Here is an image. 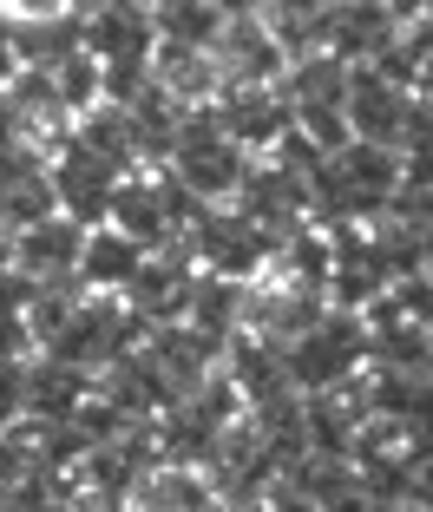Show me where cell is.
<instances>
[{"mask_svg":"<svg viewBox=\"0 0 433 512\" xmlns=\"http://www.w3.org/2000/svg\"><path fill=\"white\" fill-rule=\"evenodd\" d=\"M368 362H374V329L361 309H322L309 329L283 342V368L296 394H348Z\"/></svg>","mask_w":433,"mask_h":512,"instance_id":"1","label":"cell"},{"mask_svg":"<svg viewBox=\"0 0 433 512\" xmlns=\"http://www.w3.org/2000/svg\"><path fill=\"white\" fill-rule=\"evenodd\" d=\"M184 250H191V263L204 276H224V283H256L263 270H276L283 237H276V230H263L250 211H237V204H210L204 224L184 237Z\"/></svg>","mask_w":433,"mask_h":512,"instance_id":"2","label":"cell"},{"mask_svg":"<svg viewBox=\"0 0 433 512\" xmlns=\"http://www.w3.org/2000/svg\"><path fill=\"white\" fill-rule=\"evenodd\" d=\"M145 322L125 309V296H79L73 302V316H66V329L53 335V342L40 348V355H53V362H73V368H86L92 381L105 375V368L119 362V355H132V348H145Z\"/></svg>","mask_w":433,"mask_h":512,"instance_id":"3","label":"cell"},{"mask_svg":"<svg viewBox=\"0 0 433 512\" xmlns=\"http://www.w3.org/2000/svg\"><path fill=\"white\" fill-rule=\"evenodd\" d=\"M46 171H53V197H60V211L73 217V224H86V230L112 224V197H119L125 171H112L99 151L79 145L73 132L46 145Z\"/></svg>","mask_w":433,"mask_h":512,"instance_id":"4","label":"cell"},{"mask_svg":"<svg viewBox=\"0 0 433 512\" xmlns=\"http://www.w3.org/2000/svg\"><path fill=\"white\" fill-rule=\"evenodd\" d=\"M217 125H224V138L237 151H250V158H269L276 151V138L296 125V106H289L283 86H217Z\"/></svg>","mask_w":433,"mask_h":512,"instance_id":"5","label":"cell"},{"mask_svg":"<svg viewBox=\"0 0 433 512\" xmlns=\"http://www.w3.org/2000/svg\"><path fill=\"white\" fill-rule=\"evenodd\" d=\"M53 211H60V197H53V171H46V145L40 138L0 151V230L20 237V230L46 224Z\"/></svg>","mask_w":433,"mask_h":512,"instance_id":"6","label":"cell"},{"mask_svg":"<svg viewBox=\"0 0 433 512\" xmlns=\"http://www.w3.org/2000/svg\"><path fill=\"white\" fill-rule=\"evenodd\" d=\"M191 283H197V263H191L184 243L151 250L145 270H138V283L125 289V309H132L145 329H171V322H184V309H191Z\"/></svg>","mask_w":433,"mask_h":512,"instance_id":"7","label":"cell"},{"mask_svg":"<svg viewBox=\"0 0 433 512\" xmlns=\"http://www.w3.org/2000/svg\"><path fill=\"white\" fill-rule=\"evenodd\" d=\"M342 112H348V132H355V138L401 151L407 112H414V92L394 86V79H381L374 66H348V106Z\"/></svg>","mask_w":433,"mask_h":512,"instance_id":"8","label":"cell"},{"mask_svg":"<svg viewBox=\"0 0 433 512\" xmlns=\"http://www.w3.org/2000/svg\"><path fill=\"white\" fill-rule=\"evenodd\" d=\"M210 60H217V79H224V86H276L289 53L276 46V33L263 27V14H243V20L224 27V40H217Z\"/></svg>","mask_w":433,"mask_h":512,"instance_id":"9","label":"cell"},{"mask_svg":"<svg viewBox=\"0 0 433 512\" xmlns=\"http://www.w3.org/2000/svg\"><path fill=\"white\" fill-rule=\"evenodd\" d=\"M79 250H86V224H73L66 211H53L46 224H33V230H20V237H14V263L40 289L79 283Z\"/></svg>","mask_w":433,"mask_h":512,"instance_id":"10","label":"cell"},{"mask_svg":"<svg viewBox=\"0 0 433 512\" xmlns=\"http://www.w3.org/2000/svg\"><path fill=\"white\" fill-rule=\"evenodd\" d=\"M92 388H99V381H92L86 368L53 362V355H27V421H33V427L73 421L79 407L92 401Z\"/></svg>","mask_w":433,"mask_h":512,"instance_id":"11","label":"cell"},{"mask_svg":"<svg viewBox=\"0 0 433 512\" xmlns=\"http://www.w3.org/2000/svg\"><path fill=\"white\" fill-rule=\"evenodd\" d=\"M145 243L125 237L119 224H99L86 230V250H79V289H92V296H125V289L138 283V270H145Z\"/></svg>","mask_w":433,"mask_h":512,"instance_id":"12","label":"cell"},{"mask_svg":"<svg viewBox=\"0 0 433 512\" xmlns=\"http://www.w3.org/2000/svg\"><path fill=\"white\" fill-rule=\"evenodd\" d=\"M86 53H99V60H158V20H151V7H119V0L92 7Z\"/></svg>","mask_w":433,"mask_h":512,"instance_id":"13","label":"cell"},{"mask_svg":"<svg viewBox=\"0 0 433 512\" xmlns=\"http://www.w3.org/2000/svg\"><path fill=\"white\" fill-rule=\"evenodd\" d=\"M394 40H401V20H394L381 0H335L329 7V53L335 60L361 66V60H374V53L394 46Z\"/></svg>","mask_w":433,"mask_h":512,"instance_id":"14","label":"cell"},{"mask_svg":"<svg viewBox=\"0 0 433 512\" xmlns=\"http://www.w3.org/2000/svg\"><path fill=\"white\" fill-rule=\"evenodd\" d=\"M112 224H119L125 237H138L145 250H171V243H184L178 224H171V211H165V197H158V178H151V171H132V178L119 184V197H112Z\"/></svg>","mask_w":433,"mask_h":512,"instance_id":"15","label":"cell"},{"mask_svg":"<svg viewBox=\"0 0 433 512\" xmlns=\"http://www.w3.org/2000/svg\"><path fill=\"white\" fill-rule=\"evenodd\" d=\"M151 20H158V53H217V40L230 27L217 0H158Z\"/></svg>","mask_w":433,"mask_h":512,"instance_id":"16","label":"cell"},{"mask_svg":"<svg viewBox=\"0 0 433 512\" xmlns=\"http://www.w3.org/2000/svg\"><path fill=\"white\" fill-rule=\"evenodd\" d=\"M276 86L289 92V106H348V60H335L329 46L322 53H296Z\"/></svg>","mask_w":433,"mask_h":512,"instance_id":"17","label":"cell"},{"mask_svg":"<svg viewBox=\"0 0 433 512\" xmlns=\"http://www.w3.org/2000/svg\"><path fill=\"white\" fill-rule=\"evenodd\" d=\"M53 86H60V99H66V112H92L105 99V66H99V53H86V46H79L73 60H60L53 66Z\"/></svg>","mask_w":433,"mask_h":512,"instance_id":"18","label":"cell"},{"mask_svg":"<svg viewBox=\"0 0 433 512\" xmlns=\"http://www.w3.org/2000/svg\"><path fill=\"white\" fill-rule=\"evenodd\" d=\"M250 512H322V506H315V499H302L296 486H269V493L256 499Z\"/></svg>","mask_w":433,"mask_h":512,"instance_id":"19","label":"cell"},{"mask_svg":"<svg viewBox=\"0 0 433 512\" xmlns=\"http://www.w3.org/2000/svg\"><path fill=\"white\" fill-rule=\"evenodd\" d=\"M407 46H414V53H420V66L433 73V14H420L414 27H407ZM420 86H427V79H420Z\"/></svg>","mask_w":433,"mask_h":512,"instance_id":"20","label":"cell"},{"mask_svg":"<svg viewBox=\"0 0 433 512\" xmlns=\"http://www.w3.org/2000/svg\"><path fill=\"white\" fill-rule=\"evenodd\" d=\"M20 73V60H14V14H0V86Z\"/></svg>","mask_w":433,"mask_h":512,"instance_id":"21","label":"cell"},{"mask_svg":"<svg viewBox=\"0 0 433 512\" xmlns=\"http://www.w3.org/2000/svg\"><path fill=\"white\" fill-rule=\"evenodd\" d=\"M381 7H388V14L401 20V27H414V20L427 14V0H381Z\"/></svg>","mask_w":433,"mask_h":512,"instance_id":"22","label":"cell"},{"mask_svg":"<svg viewBox=\"0 0 433 512\" xmlns=\"http://www.w3.org/2000/svg\"><path fill=\"white\" fill-rule=\"evenodd\" d=\"M217 7H224V14H230V20H243V14H263L269 0H217Z\"/></svg>","mask_w":433,"mask_h":512,"instance_id":"23","label":"cell"},{"mask_svg":"<svg viewBox=\"0 0 433 512\" xmlns=\"http://www.w3.org/2000/svg\"><path fill=\"white\" fill-rule=\"evenodd\" d=\"M0 263H14V237L7 230H0Z\"/></svg>","mask_w":433,"mask_h":512,"instance_id":"24","label":"cell"},{"mask_svg":"<svg viewBox=\"0 0 433 512\" xmlns=\"http://www.w3.org/2000/svg\"><path fill=\"white\" fill-rule=\"evenodd\" d=\"M420 92H427V99H433V73H427V86H420Z\"/></svg>","mask_w":433,"mask_h":512,"instance_id":"25","label":"cell"},{"mask_svg":"<svg viewBox=\"0 0 433 512\" xmlns=\"http://www.w3.org/2000/svg\"><path fill=\"white\" fill-rule=\"evenodd\" d=\"M427 14H433V0H427Z\"/></svg>","mask_w":433,"mask_h":512,"instance_id":"26","label":"cell"},{"mask_svg":"<svg viewBox=\"0 0 433 512\" xmlns=\"http://www.w3.org/2000/svg\"><path fill=\"white\" fill-rule=\"evenodd\" d=\"M329 7H335V0H329Z\"/></svg>","mask_w":433,"mask_h":512,"instance_id":"27","label":"cell"}]
</instances>
